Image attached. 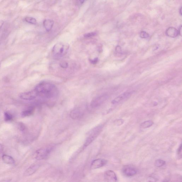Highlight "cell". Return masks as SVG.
<instances>
[{"mask_svg": "<svg viewBox=\"0 0 182 182\" xmlns=\"http://www.w3.org/2000/svg\"><path fill=\"white\" fill-rule=\"evenodd\" d=\"M35 90L38 95L47 98L53 97L57 93V89L55 86L52 84L46 82L39 83L35 87Z\"/></svg>", "mask_w": 182, "mask_h": 182, "instance_id": "obj_1", "label": "cell"}, {"mask_svg": "<svg viewBox=\"0 0 182 182\" xmlns=\"http://www.w3.org/2000/svg\"><path fill=\"white\" fill-rule=\"evenodd\" d=\"M3 150V146L2 144H0V152L2 151Z\"/></svg>", "mask_w": 182, "mask_h": 182, "instance_id": "obj_30", "label": "cell"}, {"mask_svg": "<svg viewBox=\"0 0 182 182\" xmlns=\"http://www.w3.org/2000/svg\"><path fill=\"white\" fill-rule=\"evenodd\" d=\"M132 92L124 93L122 94L119 95V96L116 98L112 101V103L113 104H116L124 100L125 99L127 98L130 96L131 95Z\"/></svg>", "mask_w": 182, "mask_h": 182, "instance_id": "obj_10", "label": "cell"}, {"mask_svg": "<svg viewBox=\"0 0 182 182\" xmlns=\"http://www.w3.org/2000/svg\"><path fill=\"white\" fill-rule=\"evenodd\" d=\"M5 120L6 122H9L13 120V116L11 113L6 112L5 113Z\"/></svg>", "mask_w": 182, "mask_h": 182, "instance_id": "obj_19", "label": "cell"}, {"mask_svg": "<svg viewBox=\"0 0 182 182\" xmlns=\"http://www.w3.org/2000/svg\"><path fill=\"white\" fill-rule=\"evenodd\" d=\"M81 115V112L79 110L74 109L70 113V116L72 119H76L79 118Z\"/></svg>", "mask_w": 182, "mask_h": 182, "instance_id": "obj_16", "label": "cell"}, {"mask_svg": "<svg viewBox=\"0 0 182 182\" xmlns=\"http://www.w3.org/2000/svg\"><path fill=\"white\" fill-rule=\"evenodd\" d=\"M122 173L127 177H132L137 174V171L135 168L132 166L127 165L123 168Z\"/></svg>", "mask_w": 182, "mask_h": 182, "instance_id": "obj_6", "label": "cell"}, {"mask_svg": "<svg viewBox=\"0 0 182 182\" xmlns=\"http://www.w3.org/2000/svg\"><path fill=\"white\" fill-rule=\"evenodd\" d=\"M39 167H40V165L38 164H35L31 165L25 171L24 175L28 176L33 174L35 172L38 171Z\"/></svg>", "mask_w": 182, "mask_h": 182, "instance_id": "obj_11", "label": "cell"}, {"mask_svg": "<svg viewBox=\"0 0 182 182\" xmlns=\"http://www.w3.org/2000/svg\"><path fill=\"white\" fill-rule=\"evenodd\" d=\"M104 179L105 181L109 182H115L117 180L116 174L111 170H109L105 172Z\"/></svg>", "mask_w": 182, "mask_h": 182, "instance_id": "obj_8", "label": "cell"}, {"mask_svg": "<svg viewBox=\"0 0 182 182\" xmlns=\"http://www.w3.org/2000/svg\"><path fill=\"white\" fill-rule=\"evenodd\" d=\"M54 145L52 144L37 150L36 152V159L38 160L45 159L50 155L52 150H54Z\"/></svg>", "mask_w": 182, "mask_h": 182, "instance_id": "obj_3", "label": "cell"}, {"mask_svg": "<svg viewBox=\"0 0 182 182\" xmlns=\"http://www.w3.org/2000/svg\"><path fill=\"white\" fill-rule=\"evenodd\" d=\"M166 162L162 159L156 160L155 162V165L156 167L159 168L165 165Z\"/></svg>", "mask_w": 182, "mask_h": 182, "instance_id": "obj_20", "label": "cell"}, {"mask_svg": "<svg viewBox=\"0 0 182 182\" xmlns=\"http://www.w3.org/2000/svg\"><path fill=\"white\" fill-rule=\"evenodd\" d=\"M124 122V121L122 120V119H120V120H118L116 121V122H115L116 125H118L119 126H120L121 125L123 124Z\"/></svg>", "mask_w": 182, "mask_h": 182, "instance_id": "obj_25", "label": "cell"}, {"mask_svg": "<svg viewBox=\"0 0 182 182\" xmlns=\"http://www.w3.org/2000/svg\"><path fill=\"white\" fill-rule=\"evenodd\" d=\"M102 126H99L94 128L89 133V136L86 140L85 144H84L83 148H85L91 144L99 135L102 129Z\"/></svg>", "mask_w": 182, "mask_h": 182, "instance_id": "obj_4", "label": "cell"}, {"mask_svg": "<svg viewBox=\"0 0 182 182\" xmlns=\"http://www.w3.org/2000/svg\"><path fill=\"white\" fill-rule=\"evenodd\" d=\"M69 48V45L63 43H59L56 44L53 48V53L56 57H61L65 55Z\"/></svg>", "mask_w": 182, "mask_h": 182, "instance_id": "obj_2", "label": "cell"}, {"mask_svg": "<svg viewBox=\"0 0 182 182\" xmlns=\"http://www.w3.org/2000/svg\"><path fill=\"white\" fill-rule=\"evenodd\" d=\"M107 163L106 160L101 159H97L93 160L91 162V168L92 169H96L101 168L106 165Z\"/></svg>", "mask_w": 182, "mask_h": 182, "instance_id": "obj_7", "label": "cell"}, {"mask_svg": "<svg viewBox=\"0 0 182 182\" xmlns=\"http://www.w3.org/2000/svg\"><path fill=\"white\" fill-rule=\"evenodd\" d=\"M116 51L117 52H121V47L120 46H117V47H116Z\"/></svg>", "mask_w": 182, "mask_h": 182, "instance_id": "obj_27", "label": "cell"}, {"mask_svg": "<svg viewBox=\"0 0 182 182\" xmlns=\"http://www.w3.org/2000/svg\"><path fill=\"white\" fill-rule=\"evenodd\" d=\"M154 124L152 121H147L142 123L140 125V128H150Z\"/></svg>", "mask_w": 182, "mask_h": 182, "instance_id": "obj_17", "label": "cell"}, {"mask_svg": "<svg viewBox=\"0 0 182 182\" xmlns=\"http://www.w3.org/2000/svg\"><path fill=\"white\" fill-rule=\"evenodd\" d=\"M38 94L34 89L33 91L21 93L19 95L21 99L26 100H31L36 98Z\"/></svg>", "mask_w": 182, "mask_h": 182, "instance_id": "obj_5", "label": "cell"}, {"mask_svg": "<svg viewBox=\"0 0 182 182\" xmlns=\"http://www.w3.org/2000/svg\"><path fill=\"white\" fill-rule=\"evenodd\" d=\"M140 36L141 38L146 39L149 37V35L147 32H145V31H142L140 32Z\"/></svg>", "mask_w": 182, "mask_h": 182, "instance_id": "obj_21", "label": "cell"}, {"mask_svg": "<svg viewBox=\"0 0 182 182\" xmlns=\"http://www.w3.org/2000/svg\"><path fill=\"white\" fill-rule=\"evenodd\" d=\"M3 161L5 163L9 164H13L15 163V160L11 156L4 154L2 156Z\"/></svg>", "mask_w": 182, "mask_h": 182, "instance_id": "obj_15", "label": "cell"}, {"mask_svg": "<svg viewBox=\"0 0 182 182\" xmlns=\"http://www.w3.org/2000/svg\"><path fill=\"white\" fill-rule=\"evenodd\" d=\"M44 26L47 31H50L51 30L54 25V21L52 20L45 19L44 21Z\"/></svg>", "mask_w": 182, "mask_h": 182, "instance_id": "obj_13", "label": "cell"}, {"mask_svg": "<svg viewBox=\"0 0 182 182\" xmlns=\"http://www.w3.org/2000/svg\"><path fill=\"white\" fill-rule=\"evenodd\" d=\"M107 98L106 96L105 95L101 96L96 98L92 101L91 103V106L93 108H95L100 106L106 100Z\"/></svg>", "mask_w": 182, "mask_h": 182, "instance_id": "obj_9", "label": "cell"}, {"mask_svg": "<svg viewBox=\"0 0 182 182\" xmlns=\"http://www.w3.org/2000/svg\"><path fill=\"white\" fill-rule=\"evenodd\" d=\"M4 23V21L3 20H0V30H1L2 27L3 26Z\"/></svg>", "mask_w": 182, "mask_h": 182, "instance_id": "obj_28", "label": "cell"}, {"mask_svg": "<svg viewBox=\"0 0 182 182\" xmlns=\"http://www.w3.org/2000/svg\"><path fill=\"white\" fill-rule=\"evenodd\" d=\"M98 61V59L97 58H95L94 60H90V61L91 63L94 64H97Z\"/></svg>", "mask_w": 182, "mask_h": 182, "instance_id": "obj_26", "label": "cell"}, {"mask_svg": "<svg viewBox=\"0 0 182 182\" xmlns=\"http://www.w3.org/2000/svg\"><path fill=\"white\" fill-rule=\"evenodd\" d=\"M97 34L96 32H91L87 34H85L84 35V36L86 38H91V37H93L96 36Z\"/></svg>", "mask_w": 182, "mask_h": 182, "instance_id": "obj_22", "label": "cell"}, {"mask_svg": "<svg viewBox=\"0 0 182 182\" xmlns=\"http://www.w3.org/2000/svg\"><path fill=\"white\" fill-rule=\"evenodd\" d=\"M34 109L32 107H30L25 110L21 113V116L23 117H28L31 116L34 113Z\"/></svg>", "mask_w": 182, "mask_h": 182, "instance_id": "obj_14", "label": "cell"}, {"mask_svg": "<svg viewBox=\"0 0 182 182\" xmlns=\"http://www.w3.org/2000/svg\"><path fill=\"white\" fill-rule=\"evenodd\" d=\"M60 65L62 68H65V69H66V68H67L68 66V63L67 62L65 61H63L60 62Z\"/></svg>", "mask_w": 182, "mask_h": 182, "instance_id": "obj_24", "label": "cell"}, {"mask_svg": "<svg viewBox=\"0 0 182 182\" xmlns=\"http://www.w3.org/2000/svg\"><path fill=\"white\" fill-rule=\"evenodd\" d=\"M179 34L180 36H181L182 35V26H181L180 27V28L179 29V30L178 31Z\"/></svg>", "mask_w": 182, "mask_h": 182, "instance_id": "obj_29", "label": "cell"}, {"mask_svg": "<svg viewBox=\"0 0 182 182\" xmlns=\"http://www.w3.org/2000/svg\"><path fill=\"white\" fill-rule=\"evenodd\" d=\"M79 1L81 3H83L85 2V0H79Z\"/></svg>", "mask_w": 182, "mask_h": 182, "instance_id": "obj_31", "label": "cell"}, {"mask_svg": "<svg viewBox=\"0 0 182 182\" xmlns=\"http://www.w3.org/2000/svg\"><path fill=\"white\" fill-rule=\"evenodd\" d=\"M180 14L181 15H182V8L181 7L180 8Z\"/></svg>", "mask_w": 182, "mask_h": 182, "instance_id": "obj_32", "label": "cell"}, {"mask_svg": "<svg viewBox=\"0 0 182 182\" xmlns=\"http://www.w3.org/2000/svg\"><path fill=\"white\" fill-rule=\"evenodd\" d=\"M166 33L168 36L173 38H175L179 35L178 31L173 27L168 28L166 31Z\"/></svg>", "mask_w": 182, "mask_h": 182, "instance_id": "obj_12", "label": "cell"}, {"mask_svg": "<svg viewBox=\"0 0 182 182\" xmlns=\"http://www.w3.org/2000/svg\"><path fill=\"white\" fill-rule=\"evenodd\" d=\"M177 154L179 158L182 157V144L180 145L179 148L178 149Z\"/></svg>", "mask_w": 182, "mask_h": 182, "instance_id": "obj_23", "label": "cell"}, {"mask_svg": "<svg viewBox=\"0 0 182 182\" xmlns=\"http://www.w3.org/2000/svg\"><path fill=\"white\" fill-rule=\"evenodd\" d=\"M25 20L26 22L33 25L36 24L37 23L36 19L33 17H26L25 18Z\"/></svg>", "mask_w": 182, "mask_h": 182, "instance_id": "obj_18", "label": "cell"}]
</instances>
